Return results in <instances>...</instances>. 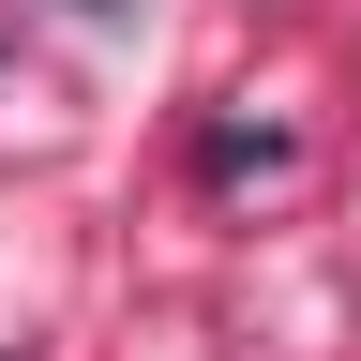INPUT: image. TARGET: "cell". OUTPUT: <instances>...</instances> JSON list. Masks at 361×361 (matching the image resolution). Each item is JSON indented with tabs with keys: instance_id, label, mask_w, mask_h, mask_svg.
Masks as SVG:
<instances>
[{
	"instance_id": "obj_1",
	"label": "cell",
	"mask_w": 361,
	"mask_h": 361,
	"mask_svg": "<svg viewBox=\"0 0 361 361\" xmlns=\"http://www.w3.org/2000/svg\"><path fill=\"white\" fill-rule=\"evenodd\" d=\"M0 361H30V346H0Z\"/></svg>"
},
{
	"instance_id": "obj_2",
	"label": "cell",
	"mask_w": 361,
	"mask_h": 361,
	"mask_svg": "<svg viewBox=\"0 0 361 361\" xmlns=\"http://www.w3.org/2000/svg\"><path fill=\"white\" fill-rule=\"evenodd\" d=\"M90 16H106V0H90Z\"/></svg>"
}]
</instances>
